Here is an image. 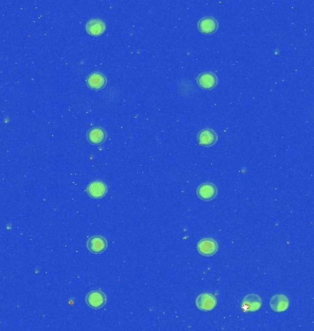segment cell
<instances>
[{
  "mask_svg": "<svg viewBox=\"0 0 314 331\" xmlns=\"http://www.w3.org/2000/svg\"><path fill=\"white\" fill-rule=\"evenodd\" d=\"M262 306V299L255 294L247 295L243 299L242 310L245 313H254L259 310Z\"/></svg>",
  "mask_w": 314,
  "mask_h": 331,
  "instance_id": "cell-1",
  "label": "cell"
},
{
  "mask_svg": "<svg viewBox=\"0 0 314 331\" xmlns=\"http://www.w3.org/2000/svg\"><path fill=\"white\" fill-rule=\"evenodd\" d=\"M197 247L199 254L205 257H211L216 254L219 249V245L213 238H203L198 243Z\"/></svg>",
  "mask_w": 314,
  "mask_h": 331,
  "instance_id": "cell-2",
  "label": "cell"
},
{
  "mask_svg": "<svg viewBox=\"0 0 314 331\" xmlns=\"http://www.w3.org/2000/svg\"><path fill=\"white\" fill-rule=\"evenodd\" d=\"M196 306L201 311L209 312L213 310L215 306H217V300L212 294L205 293V294L199 295L197 297Z\"/></svg>",
  "mask_w": 314,
  "mask_h": 331,
  "instance_id": "cell-3",
  "label": "cell"
},
{
  "mask_svg": "<svg viewBox=\"0 0 314 331\" xmlns=\"http://www.w3.org/2000/svg\"><path fill=\"white\" fill-rule=\"evenodd\" d=\"M85 302L87 306L95 309H99L105 306V304L107 303V296L101 291L96 290L87 294V296H85Z\"/></svg>",
  "mask_w": 314,
  "mask_h": 331,
  "instance_id": "cell-4",
  "label": "cell"
},
{
  "mask_svg": "<svg viewBox=\"0 0 314 331\" xmlns=\"http://www.w3.org/2000/svg\"><path fill=\"white\" fill-rule=\"evenodd\" d=\"M86 246L90 252L94 254H100L108 247L107 239L100 236H94L88 238Z\"/></svg>",
  "mask_w": 314,
  "mask_h": 331,
  "instance_id": "cell-5",
  "label": "cell"
},
{
  "mask_svg": "<svg viewBox=\"0 0 314 331\" xmlns=\"http://www.w3.org/2000/svg\"><path fill=\"white\" fill-rule=\"evenodd\" d=\"M197 139H198V144L200 145H203V146H213L214 144L217 143L218 141V136L217 134L213 131V129H210V128H206V129H203L201 130L198 136H197Z\"/></svg>",
  "mask_w": 314,
  "mask_h": 331,
  "instance_id": "cell-6",
  "label": "cell"
},
{
  "mask_svg": "<svg viewBox=\"0 0 314 331\" xmlns=\"http://www.w3.org/2000/svg\"><path fill=\"white\" fill-rule=\"evenodd\" d=\"M197 194L199 199L203 200L205 202H209L217 196L218 190L213 183H204L198 188Z\"/></svg>",
  "mask_w": 314,
  "mask_h": 331,
  "instance_id": "cell-7",
  "label": "cell"
},
{
  "mask_svg": "<svg viewBox=\"0 0 314 331\" xmlns=\"http://www.w3.org/2000/svg\"><path fill=\"white\" fill-rule=\"evenodd\" d=\"M86 192L90 197L95 199H100L107 194L108 187L104 182H102L100 180H96L87 186Z\"/></svg>",
  "mask_w": 314,
  "mask_h": 331,
  "instance_id": "cell-8",
  "label": "cell"
},
{
  "mask_svg": "<svg viewBox=\"0 0 314 331\" xmlns=\"http://www.w3.org/2000/svg\"><path fill=\"white\" fill-rule=\"evenodd\" d=\"M198 85L199 86L203 89H213L215 86L218 84V78L216 75H214L212 72H205L200 74L197 79Z\"/></svg>",
  "mask_w": 314,
  "mask_h": 331,
  "instance_id": "cell-9",
  "label": "cell"
},
{
  "mask_svg": "<svg viewBox=\"0 0 314 331\" xmlns=\"http://www.w3.org/2000/svg\"><path fill=\"white\" fill-rule=\"evenodd\" d=\"M289 298L284 295H275L270 300V307L274 312L281 313L289 308Z\"/></svg>",
  "mask_w": 314,
  "mask_h": 331,
  "instance_id": "cell-10",
  "label": "cell"
},
{
  "mask_svg": "<svg viewBox=\"0 0 314 331\" xmlns=\"http://www.w3.org/2000/svg\"><path fill=\"white\" fill-rule=\"evenodd\" d=\"M218 26V21L212 17H203L198 23L199 32L204 34H214L217 31Z\"/></svg>",
  "mask_w": 314,
  "mask_h": 331,
  "instance_id": "cell-11",
  "label": "cell"
},
{
  "mask_svg": "<svg viewBox=\"0 0 314 331\" xmlns=\"http://www.w3.org/2000/svg\"><path fill=\"white\" fill-rule=\"evenodd\" d=\"M85 30L87 34L93 36H99L101 35L106 30L105 22L99 18H93L89 19L85 24Z\"/></svg>",
  "mask_w": 314,
  "mask_h": 331,
  "instance_id": "cell-12",
  "label": "cell"
},
{
  "mask_svg": "<svg viewBox=\"0 0 314 331\" xmlns=\"http://www.w3.org/2000/svg\"><path fill=\"white\" fill-rule=\"evenodd\" d=\"M86 84L88 87L95 90H99L103 88L105 85L107 84V79L106 77L99 72H95L90 74L86 78Z\"/></svg>",
  "mask_w": 314,
  "mask_h": 331,
  "instance_id": "cell-13",
  "label": "cell"
},
{
  "mask_svg": "<svg viewBox=\"0 0 314 331\" xmlns=\"http://www.w3.org/2000/svg\"><path fill=\"white\" fill-rule=\"evenodd\" d=\"M86 137L90 144H101L107 139V133L102 128H92L88 131Z\"/></svg>",
  "mask_w": 314,
  "mask_h": 331,
  "instance_id": "cell-14",
  "label": "cell"
}]
</instances>
